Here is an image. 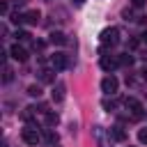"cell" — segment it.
Masks as SVG:
<instances>
[{
    "label": "cell",
    "mask_w": 147,
    "mask_h": 147,
    "mask_svg": "<svg viewBox=\"0 0 147 147\" xmlns=\"http://www.w3.org/2000/svg\"><path fill=\"white\" fill-rule=\"evenodd\" d=\"M11 78H14V71H11V67H9V64H5V67H2V80H5V83H9Z\"/></svg>",
    "instance_id": "9a60e30c"
},
{
    "label": "cell",
    "mask_w": 147,
    "mask_h": 147,
    "mask_svg": "<svg viewBox=\"0 0 147 147\" xmlns=\"http://www.w3.org/2000/svg\"><path fill=\"white\" fill-rule=\"evenodd\" d=\"M142 41H145V44H147V30H145V32H142Z\"/></svg>",
    "instance_id": "f546056e"
},
{
    "label": "cell",
    "mask_w": 147,
    "mask_h": 147,
    "mask_svg": "<svg viewBox=\"0 0 147 147\" xmlns=\"http://www.w3.org/2000/svg\"><path fill=\"white\" fill-rule=\"evenodd\" d=\"M11 2H14V5H25L28 0H11Z\"/></svg>",
    "instance_id": "83f0119b"
},
{
    "label": "cell",
    "mask_w": 147,
    "mask_h": 147,
    "mask_svg": "<svg viewBox=\"0 0 147 147\" xmlns=\"http://www.w3.org/2000/svg\"><path fill=\"white\" fill-rule=\"evenodd\" d=\"M138 44H140L138 39H129V48H138Z\"/></svg>",
    "instance_id": "d4e9b609"
},
{
    "label": "cell",
    "mask_w": 147,
    "mask_h": 147,
    "mask_svg": "<svg viewBox=\"0 0 147 147\" xmlns=\"http://www.w3.org/2000/svg\"><path fill=\"white\" fill-rule=\"evenodd\" d=\"M44 122H46L48 126H55V124L60 122V117H57V113H51V110H48V113H44Z\"/></svg>",
    "instance_id": "4fadbf2b"
},
{
    "label": "cell",
    "mask_w": 147,
    "mask_h": 147,
    "mask_svg": "<svg viewBox=\"0 0 147 147\" xmlns=\"http://www.w3.org/2000/svg\"><path fill=\"white\" fill-rule=\"evenodd\" d=\"M140 57H142V60H147V51H142V53H140Z\"/></svg>",
    "instance_id": "f1b7e54d"
},
{
    "label": "cell",
    "mask_w": 147,
    "mask_h": 147,
    "mask_svg": "<svg viewBox=\"0 0 147 147\" xmlns=\"http://www.w3.org/2000/svg\"><path fill=\"white\" fill-rule=\"evenodd\" d=\"M48 41H51V44H55V46H62V44H67L69 39H67V34H64V32H51V34H48Z\"/></svg>",
    "instance_id": "9c48e42d"
},
{
    "label": "cell",
    "mask_w": 147,
    "mask_h": 147,
    "mask_svg": "<svg viewBox=\"0 0 147 147\" xmlns=\"http://www.w3.org/2000/svg\"><path fill=\"white\" fill-rule=\"evenodd\" d=\"M101 53L108 48V46H115V44H119V30L117 28H106L103 32H101Z\"/></svg>",
    "instance_id": "6da1fadb"
},
{
    "label": "cell",
    "mask_w": 147,
    "mask_h": 147,
    "mask_svg": "<svg viewBox=\"0 0 147 147\" xmlns=\"http://www.w3.org/2000/svg\"><path fill=\"white\" fill-rule=\"evenodd\" d=\"M21 117L28 122V119H32L34 117V108H23V113H21Z\"/></svg>",
    "instance_id": "ffe728a7"
},
{
    "label": "cell",
    "mask_w": 147,
    "mask_h": 147,
    "mask_svg": "<svg viewBox=\"0 0 147 147\" xmlns=\"http://www.w3.org/2000/svg\"><path fill=\"white\" fill-rule=\"evenodd\" d=\"M39 18H41L39 9H30V11H25V23H30V25H37V23H39Z\"/></svg>",
    "instance_id": "8fae6325"
},
{
    "label": "cell",
    "mask_w": 147,
    "mask_h": 147,
    "mask_svg": "<svg viewBox=\"0 0 147 147\" xmlns=\"http://www.w3.org/2000/svg\"><path fill=\"white\" fill-rule=\"evenodd\" d=\"M9 55H11L14 60H18V62H25V60H28V51H25L23 46H18V44H14V46L9 48Z\"/></svg>",
    "instance_id": "ba28073f"
},
{
    "label": "cell",
    "mask_w": 147,
    "mask_h": 147,
    "mask_svg": "<svg viewBox=\"0 0 147 147\" xmlns=\"http://www.w3.org/2000/svg\"><path fill=\"white\" fill-rule=\"evenodd\" d=\"M44 140H46L48 145H55V142L60 140V136H57L55 131H51V129H46V131H44Z\"/></svg>",
    "instance_id": "5bb4252c"
},
{
    "label": "cell",
    "mask_w": 147,
    "mask_h": 147,
    "mask_svg": "<svg viewBox=\"0 0 147 147\" xmlns=\"http://www.w3.org/2000/svg\"><path fill=\"white\" fill-rule=\"evenodd\" d=\"M64 92H67V87H64V83H55L53 85V101H62L64 99Z\"/></svg>",
    "instance_id": "30bf717a"
},
{
    "label": "cell",
    "mask_w": 147,
    "mask_h": 147,
    "mask_svg": "<svg viewBox=\"0 0 147 147\" xmlns=\"http://www.w3.org/2000/svg\"><path fill=\"white\" fill-rule=\"evenodd\" d=\"M28 94L39 99V96H41V87H39V85H30V87H28Z\"/></svg>",
    "instance_id": "e0dca14e"
},
{
    "label": "cell",
    "mask_w": 147,
    "mask_h": 147,
    "mask_svg": "<svg viewBox=\"0 0 147 147\" xmlns=\"http://www.w3.org/2000/svg\"><path fill=\"white\" fill-rule=\"evenodd\" d=\"M44 46H46V41H34V44H32L34 51H44Z\"/></svg>",
    "instance_id": "cb8c5ba5"
},
{
    "label": "cell",
    "mask_w": 147,
    "mask_h": 147,
    "mask_svg": "<svg viewBox=\"0 0 147 147\" xmlns=\"http://www.w3.org/2000/svg\"><path fill=\"white\" fill-rule=\"evenodd\" d=\"M138 140H140L142 145H147V129H140V131H138Z\"/></svg>",
    "instance_id": "7402d4cb"
},
{
    "label": "cell",
    "mask_w": 147,
    "mask_h": 147,
    "mask_svg": "<svg viewBox=\"0 0 147 147\" xmlns=\"http://www.w3.org/2000/svg\"><path fill=\"white\" fill-rule=\"evenodd\" d=\"M117 87H119V80L110 74V76H106L103 80H101V92H106V94H115L117 92Z\"/></svg>",
    "instance_id": "277c9868"
},
{
    "label": "cell",
    "mask_w": 147,
    "mask_h": 147,
    "mask_svg": "<svg viewBox=\"0 0 147 147\" xmlns=\"http://www.w3.org/2000/svg\"><path fill=\"white\" fill-rule=\"evenodd\" d=\"M11 23H16V25H21V23H25V14H11Z\"/></svg>",
    "instance_id": "ac0fdd59"
},
{
    "label": "cell",
    "mask_w": 147,
    "mask_h": 147,
    "mask_svg": "<svg viewBox=\"0 0 147 147\" xmlns=\"http://www.w3.org/2000/svg\"><path fill=\"white\" fill-rule=\"evenodd\" d=\"M115 106H117V103H115L113 99H103V108H106V110H115Z\"/></svg>",
    "instance_id": "44dd1931"
},
{
    "label": "cell",
    "mask_w": 147,
    "mask_h": 147,
    "mask_svg": "<svg viewBox=\"0 0 147 147\" xmlns=\"http://www.w3.org/2000/svg\"><path fill=\"white\" fill-rule=\"evenodd\" d=\"M18 41H28L30 39V32H25V30H16V34H14Z\"/></svg>",
    "instance_id": "d6986e66"
},
{
    "label": "cell",
    "mask_w": 147,
    "mask_h": 147,
    "mask_svg": "<svg viewBox=\"0 0 147 147\" xmlns=\"http://www.w3.org/2000/svg\"><path fill=\"white\" fill-rule=\"evenodd\" d=\"M99 64H101V69H103V71H113V69L119 64V57H115V55H101Z\"/></svg>",
    "instance_id": "8992f818"
},
{
    "label": "cell",
    "mask_w": 147,
    "mask_h": 147,
    "mask_svg": "<svg viewBox=\"0 0 147 147\" xmlns=\"http://www.w3.org/2000/svg\"><path fill=\"white\" fill-rule=\"evenodd\" d=\"M0 11H2V14H7V11H9V2H7V0H2V2H0Z\"/></svg>",
    "instance_id": "603a6c76"
},
{
    "label": "cell",
    "mask_w": 147,
    "mask_h": 147,
    "mask_svg": "<svg viewBox=\"0 0 147 147\" xmlns=\"http://www.w3.org/2000/svg\"><path fill=\"white\" fill-rule=\"evenodd\" d=\"M140 80H147V67L140 69Z\"/></svg>",
    "instance_id": "484cf974"
},
{
    "label": "cell",
    "mask_w": 147,
    "mask_h": 147,
    "mask_svg": "<svg viewBox=\"0 0 147 147\" xmlns=\"http://www.w3.org/2000/svg\"><path fill=\"white\" fill-rule=\"evenodd\" d=\"M119 64H122V67H131V64H133V55H129V53L119 55Z\"/></svg>",
    "instance_id": "2e32d148"
},
{
    "label": "cell",
    "mask_w": 147,
    "mask_h": 147,
    "mask_svg": "<svg viewBox=\"0 0 147 147\" xmlns=\"http://www.w3.org/2000/svg\"><path fill=\"white\" fill-rule=\"evenodd\" d=\"M53 74H55L53 69H41V71H39L41 83H53V80H55V76H53Z\"/></svg>",
    "instance_id": "7c38bea8"
},
{
    "label": "cell",
    "mask_w": 147,
    "mask_h": 147,
    "mask_svg": "<svg viewBox=\"0 0 147 147\" xmlns=\"http://www.w3.org/2000/svg\"><path fill=\"white\" fill-rule=\"evenodd\" d=\"M48 147H55V145H48Z\"/></svg>",
    "instance_id": "1f68e13d"
},
{
    "label": "cell",
    "mask_w": 147,
    "mask_h": 147,
    "mask_svg": "<svg viewBox=\"0 0 147 147\" xmlns=\"http://www.w3.org/2000/svg\"><path fill=\"white\" fill-rule=\"evenodd\" d=\"M21 138H23L25 145H37V142L41 140V136H39V131H37L34 126H25V129L21 131Z\"/></svg>",
    "instance_id": "3957f363"
},
{
    "label": "cell",
    "mask_w": 147,
    "mask_h": 147,
    "mask_svg": "<svg viewBox=\"0 0 147 147\" xmlns=\"http://www.w3.org/2000/svg\"><path fill=\"white\" fill-rule=\"evenodd\" d=\"M71 62H69V55H64V53H55V55H51V67L53 69H67Z\"/></svg>",
    "instance_id": "5b68a950"
},
{
    "label": "cell",
    "mask_w": 147,
    "mask_h": 147,
    "mask_svg": "<svg viewBox=\"0 0 147 147\" xmlns=\"http://www.w3.org/2000/svg\"><path fill=\"white\" fill-rule=\"evenodd\" d=\"M108 133H110V138H113V140H117V142H124V140L129 138L122 124H115V126H110V129H108Z\"/></svg>",
    "instance_id": "52a82bcc"
},
{
    "label": "cell",
    "mask_w": 147,
    "mask_h": 147,
    "mask_svg": "<svg viewBox=\"0 0 147 147\" xmlns=\"http://www.w3.org/2000/svg\"><path fill=\"white\" fill-rule=\"evenodd\" d=\"M129 2H131L133 7H142V5H145V0H129Z\"/></svg>",
    "instance_id": "4316f807"
},
{
    "label": "cell",
    "mask_w": 147,
    "mask_h": 147,
    "mask_svg": "<svg viewBox=\"0 0 147 147\" xmlns=\"http://www.w3.org/2000/svg\"><path fill=\"white\" fill-rule=\"evenodd\" d=\"M71 2H74V5H83L85 0H71Z\"/></svg>",
    "instance_id": "4dcf8cb0"
},
{
    "label": "cell",
    "mask_w": 147,
    "mask_h": 147,
    "mask_svg": "<svg viewBox=\"0 0 147 147\" xmlns=\"http://www.w3.org/2000/svg\"><path fill=\"white\" fill-rule=\"evenodd\" d=\"M124 106H126V110L131 113V119H142V117H145V106H142L138 99L126 96V99H124Z\"/></svg>",
    "instance_id": "7a4b0ae2"
}]
</instances>
